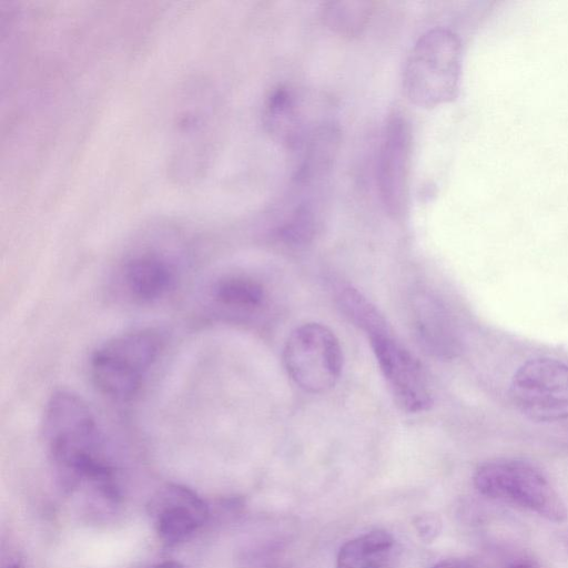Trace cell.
Masks as SVG:
<instances>
[{
  "mask_svg": "<svg viewBox=\"0 0 568 568\" xmlns=\"http://www.w3.org/2000/svg\"><path fill=\"white\" fill-rule=\"evenodd\" d=\"M372 11L373 2L371 1H328L323 4L322 18L332 31L355 36L365 28Z\"/></svg>",
  "mask_w": 568,
  "mask_h": 568,
  "instance_id": "5bb4252c",
  "label": "cell"
},
{
  "mask_svg": "<svg viewBox=\"0 0 568 568\" xmlns=\"http://www.w3.org/2000/svg\"><path fill=\"white\" fill-rule=\"evenodd\" d=\"M413 526L420 540L432 542L440 534L442 519L436 514L423 513L414 517Z\"/></svg>",
  "mask_w": 568,
  "mask_h": 568,
  "instance_id": "e0dca14e",
  "label": "cell"
},
{
  "mask_svg": "<svg viewBox=\"0 0 568 568\" xmlns=\"http://www.w3.org/2000/svg\"><path fill=\"white\" fill-rule=\"evenodd\" d=\"M7 568H21L19 564L12 562Z\"/></svg>",
  "mask_w": 568,
  "mask_h": 568,
  "instance_id": "44dd1931",
  "label": "cell"
},
{
  "mask_svg": "<svg viewBox=\"0 0 568 568\" xmlns=\"http://www.w3.org/2000/svg\"><path fill=\"white\" fill-rule=\"evenodd\" d=\"M43 438L60 488L72 494L108 462L88 404L77 394L58 390L43 416Z\"/></svg>",
  "mask_w": 568,
  "mask_h": 568,
  "instance_id": "6da1fadb",
  "label": "cell"
},
{
  "mask_svg": "<svg viewBox=\"0 0 568 568\" xmlns=\"http://www.w3.org/2000/svg\"><path fill=\"white\" fill-rule=\"evenodd\" d=\"M413 328L425 352L448 357L454 352L453 335L439 305L426 295L415 298L413 304Z\"/></svg>",
  "mask_w": 568,
  "mask_h": 568,
  "instance_id": "4fadbf2b",
  "label": "cell"
},
{
  "mask_svg": "<svg viewBox=\"0 0 568 568\" xmlns=\"http://www.w3.org/2000/svg\"><path fill=\"white\" fill-rule=\"evenodd\" d=\"M474 485L484 496L516 504L549 521L562 523L567 518L561 497L544 474L526 462H486L476 469Z\"/></svg>",
  "mask_w": 568,
  "mask_h": 568,
  "instance_id": "3957f363",
  "label": "cell"
},
{
  "mask_svg": "<svg viewBox=\"0 0 568 568\" xmlns=\"http://www.w3.org/2000/svg\"><path fill=\"white\" fill-rule=\"evenodd\" d=\"M510 397L517 409L529 419H567L568 364L550 357L527 361L513 376Z\"/></svg>",
  "mask_w": 568,
  "mask_h": 568,
  "instance_id": "8992f818",
  "label": "cell"
},
{
  "mask_svg": "<svg viewBox=\"0 0 568 568\" xmlns=\"http://www.w3.org/2000/svg\"><path fill=\"white\" fill-rule=\"evenodd\" d=\"M283 363L290 377L308 393H323L338 381L343 354L335 334L320 323H306L288 336Z\"/></svg>",
  "mask_w": 568,
  "mask_h": 568,
  "instance_id": "5b68a950",
  "label": "cell"
},
{
  "mask_svg": "<svg viewBox=\"0 0 568 568\" xmlns=\"http://www.w3.org/2000/svg\"><path fill=\"white\" fill-rule=\"evenodd\" d=\"M410 151L409 123L402 114L394 113L385 125L377 165L381 199L394 216L402 215L407 203Z\"/></svg>",
  "mask_w": 568,
  "mask_h": 568,
  "instance_id": "ba28073f",
  "label": "cell"
},
{
  "mask_svg": "<svg viewBox=\"0 0 568 568\" xmlns=\"http://www.w3.org/2000/svg\"><path fill=\"white\" fill-rule=\"evenodd\" d=\"M214 297L224 306L252 311L263 303L264 290L260 283L250 277L230 276L215 285Z\"/></svg>",
  "mask_w": 568,
  "mask_h": 568,
  "instance_id": "9a60e30c",
  "label": "cell"
},
{
  "mask_svg": "<svg viewBox=\"0 0 568 568\" xmlns=\"http://www.w3.org/2000/svg\"><path fill=\"white\" fill-rule=\"evenodd\" d=\"M174 283L171 265L154 254L131 260L124 268V284L130 294L143 302L162 297Z\"/></svg>",
  "mask_w": 568,
  "mask_h": 568,
  "instance_id": "7c38bea8",
  "label": "cell"
},
{
  "mask_svg": "<svg viewBox=\"0 0 568 568\" xmlns=\"http://www.w3.org/2000/svg\"><path fill=\"white\" fill-rule=\"evenodd\" d=\"M302 106L296 93L286 87H278L272 91L265 103L266 130L275 140L290 148H300L306 136L321 124L305 123Z\"/></svg>",
  "mask_w": 568,
  "mask_h": 568,
  "instance_id": "30bf717a",
  "label": "cell"
},
{
  "mask_svg": "<svg viewBox=\"0 0 568 568\" xmlns=\"http://www.w3.org/2000/svg\"><path fill=\"white\" fill-rule=\"evenodd\" d=\"M161 348V336L152 329L119 335L92 355V379L103 394L116 399L130 398L141 387Z\"/></svg>",
  "mask_w": 568,
  "mask_h": 568,
  "instance_id": "277c9868",
  "label": "cell"
},
{
  "mask_svg": "<svg viewBox=\"0 0 568 568\" xmlns=\"http://www.w3.org/2000/svg\"><path fill=\"white\" fill-rule=\"evenodd\" d=\"M507 568H537L535 562L528 559H518L510 562Z\"/></svg>",
  "mask_w": 568,
  "mask_h": 568,
  "instance_id": "d6986e66",
  "label": "cell"
},
{
  "mask_svg": "<svg viewBox=\"0 0 568 568\" xmlns=\"http://www.w3.org/2000/svg\"><path fill=\"white\" fill-rule=\"evenodd\" d=\"M148 513L159 538L173 546L194 535L210 516L206 503L191 488L168 484L150 499Z\"/></svg>",
  "mask_w": 568,
  "mask_h": 568,
  "instance_id": "9c48e42d",
  "label": "cell"
},
{
  "mask_svg": "<svg viewBox=\"0 0 568 568\" xmlns=\"http://www.w3.org/2000/svg\"><path fill=\"white\" fill-rule=\"evenodd\" d=\"M150 568H185L183 565L175 561H164L158 565H154Z\"/></svg>",
  "mask_w": 568,
  "mask_h": 568,
  "instance_id": "ffe728a7",
  "label": "cell"
},
{
  "mask_svg": "<svg viewBox=\"0 0 568 568\" xmlns=\"http://www.w3.org/2000/svg\"><path fill=\"white\" fill-rule=\"evenodd\" d=\"M433 568H473L469 564L458 559H446L437 562Z\"/></svg>",
  "mask_w": 568,
  "mask_h": 568,
  "instance_id": "ac0fdd59",
  "label": "cell"
},
{
  "mask_svg": "<svg viewBox=\"0 0 568 568\" xmlns=\"http://www.w3.org/2000/svg\"><path fill=\"white\" fill-rule=\"evenodd\" d=\"M317 223V207L313 202L306 201L295 207L277 234L286 244L304 245L313 239Z\"/></svg>",
  "mask_w": 568,
  "mask_h": 568,
  "instance_id": "2e32d148",
  "label": "cell"
},
{
  "mask_svg": "<svg viewBox=\"0 0 568 568\" xmlns=\"http://www.w3.org/2000/svg\"><path fill=\"white\" fill-rule=\"evenodd\" d=\"M399 561L400 546L393 535L373 530L341 547L336 568H397Z\"/></svg>",
  "mask_w": 568,
  "mask_h": 568,
  "instance_id": "8fae6325",
  "label": "cell"
},
{
  "mask_svg": "<svg viewBox=\"0 0 568 568\" xmlns=\"http://www.w3.org/2000/svg\"><path fill=\"white\" fill-rule=\"evenodd\" d=\"M390 333L387 326L367 334L379 369L403 409L426 410L432 405V395L422 366Z\"/></svg>",
  "mask_w": 568,
  "mask_h": 568,
  "instance_id": "52a82bcc",
  "label": "cell"
},
{
  "mask_svg": "<svg viewBox=\"0 0 568 568\" xmlns=\"http://www.w3.org/2000/svg\"><path fill=\"white\" fill-rule=\"evenodd\" d=\"M462 48L449 30L435 28L416 41L406 60L403 87L408 100L434 108L456 97L460 77Z\"/></svg>",
  "mask_w": 568,
  "mask_h": 568,
  "instance_id": "7a4b0ae2",
  "label": "cell"
}]
</instances>
